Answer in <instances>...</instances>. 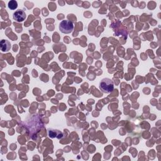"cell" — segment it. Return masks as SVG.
Segmentation results:
<instances>
[{
	"label": "cell",
	"instance_id": "cell-2",
	"mask_svg": "<svg viewBox=\"0 0 161 161\" xmlns=\"http://www.w3.org/2000/svg\"><path fill=\"white\" fill-rule=\"evenodd\" d=\"M59 30L60 31L65 34L70 33L74 30V25L72 21L70 20L65 19L62 20L59 24Z\"/></svg>",
	"mask_w": 161,
	"mask_h": 161
},
{
	"label": "cell",
	"instance_id": "cell-1",
	"mask_svg": "<svg viewBox=\"0 0 161 161\" xmlns=\"http://www.w3.org/2000/svg\"><path fill=\"white\" fill-rule=\"evenodd\" d=\"M99 89L104 93H110L114 89L113 81L109 78H104L99 82Z\"/></svg>",
	"mask_w": 161,
	"mask_h": 161
},
{
	"label": "cell",
	"instance_id": "cell-4",
	"mask_svg": "<svg viewBox=\"0 0 161 161\" xmlns=\"http://www.w3.org/2000/svg\"><path fill=\"white\" fill-rule=\"evenodd\" d=\"M0 48L1 50L3 52H8L11 48L10 42L6 40H1L0 42Z\"/></svg>",
	"mask_w": 161,
	"mask_h": 161
},
{
	"label": "cell",
	"instance_id": "cell-5",
	"mask_svg": "<svg viewBox=\"0 0 161 161\" xmlns=\"http://www.w3.org/2000/svg\"><path fill=\"white\" fill-rule=\"evenodd\" d=\"M18 7V3H17V1H14V0H11L10 1H9L8 3V8L10 9H16Z\"/></svg>",
	"mask_w": 161,
	"mask_h": 161
},
{
	"label": "cell",
	"instance_id": "cell-3",
	"mask_svg": "<svg viewBox=\"0 0 161 161\" xmlns=\"http://www.w3.org/2000/svg\"><path fill=\"white\" fill-rule=\"evenodd\" d=\"M26 17V13L23 9H18L15 11L13 15V19L18 22H21L24 21Z\"/></svg>",
	"mask_w": 161,
	"mask_h": 161
}]
</instances>
